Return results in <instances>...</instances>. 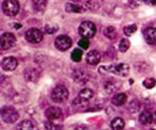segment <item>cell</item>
Listing matches in <instances>:
<instances>
[{"instance_id": "1", "label": "cell", "mask_w": 156, "mask_h": 130, "mask_svg": "<svg viewBox=\"0 0 156 130\" xmlns=\"http://www.w3.org/2000/svg\"><path fill=\"white\" fill-rule=\"evenodd\" d=\"M79 34L83 37V39H91L94 36L96 32V27L92 22H83L79 26Z\"/></svg>"}, {"instance_id": "2", "label": "cell", "mask_w": 156, "mask_h": 130, "mask_svg": "<svg viewBox=\"0 0 156 130\" xmlns=\"http://www.w3.org/2000/svg\"><path fill=\"white\" fill-rule=\"evenodd\" d=\"M51 99L55 102H64L69 98V91L64 85H57L51 91Z\"/></svg>"}, {"instance_id": "3", "label": "cell", "mask_w": 156, "mask_h": 130, "mask_svg": "<svg viewBox=\"0 0 156 130\" xmlns=\"http://www.w3.org/2000/svg\"><path fill=\"white\" fill-rule=\"evenodd\" d=\"M18 117H20V115H18L17 111L12 107H3L1 110V118L5 123H15L18 119Z\"/></svg>"}, {"instance_id": "4", "label": "cell", "mask_w": 156, "mask_h": 130, "mask_svg": "<svg viewBox=\"0 0 156 130\" xmlns=\"http://www.w3.org/2000/svg\"><path fill=\"white\" fill-rule=\"evenodd\" d=\"M2 11L7 16H15L20 11V3L16 0H7L2 2Z\"/></svg>"}, {"instance_id": "5", "label": "cell", "mask_w": 156, "mask_h": 130, "mask_svg": "<svg viewBox=\"0 0 156 130\" xmlns=\"http://www.w3.org/2000/svg\"><path fill=\"white\" fill-rule=\"evenodd\" d=\"M107 70L109 73L117 75L120 77H126L129 74V66L124 63H119V64H112L109 67H107Z\"/></svg>"}, {"instance_id": "6", "label": "cell", "mask_w": 156, "mask_h": 130, "mask_svg": "<svg viewBox=\"0 0 156 130\" xmlns=\"http://www.w3.org/2000/svg\"><path fill=\"white\" fill-rule=\"evenodd\" d=\"M25 37H26V39L29 43L37 44L43 39V33H42L41 30H39L37 28H30L26 31Z\"/></svg>"}, {"instance_id": "7", "label": "cell", "mask_w": 156, "mask_h": 130, "mask_svg": "<svg viewBox=\"0 0 156 130\" xmlns=\"http://www.w3.org/2000/svg\"><path fill=\"white\" fill-rule=\"evenodd\" d=\"M55 46L57 49L61 50V51H65L72 46V39L67 35H59L55 41Z\"/></svg>"}, {"instance_id": "8", "label": "cell", "mask_w": 156, "mask_h": 130, "mask_svg": "<svg viewBox=\"0 0 156 130\" xmlns=\"http://www.w3.org/2000/svg\"><path fill=\"white\" fill-rule=\"evenodd\" d=\"M15 36L14 34L10 32L3 33L1 36V49L2 50H8L11 47H13V45L15 44Z\"/></svg>"}, {"instance_id": "9", "label": "cell", "mask_w": 156, "mask_h": 130, "mask_svg": "<svg viewBox=\"0 0 156 130\" xmlns=\"http://www.w3.org/2000/svg\"><path fill=\"white\" fill-rule=\"evenodd\" d=\"M72 77L76 83H80V84H85L89 80V75L83 70H75L73 72Z\"/></svg>"}, {"instance_id": "10", "label": "cell", "mask_w": 156, "mask_h": 130, "mask_svg": "<svg viewBox=\"0 0 156 130\" xmlns=\"http://www.w3.org/2000/svg\"><path fill=\"white\" fill-rule=\"evenodd\" d=\"M40 76H41V73L37 68H34V67H29L25 70L24 73V77L27 81L29 82H35V81L39 80Z\"/></svg>"}, {"instance_id": "11", "label": "cell", "mask_w": 156, "mask_h": 130, "mask_svg": "<svg viewBox=\"0 0 156 130\" xmlns=\"http://www.w3.org/2000/svg\"><path fill=\"white\" fill-rule=\"evenodd\" d=\"M143 37L150 45H156V28L150 27L143 31Z\"/></svg>"}, {"instance_id": "12", "label": "cell", "mask_w": 156, "mask_h": 130, "mask_svg": "<svg viewBox=\"0 0 156 130\" xmlns=\"http://www.w3.org/2000/svg\"><path fill=\"white\" fill-rule=\"evenodd\" d=\"M65 11L69 13H83V12L87 11L85 1L81 2V5H77L76 2L74 3H66L65 5Z\"/></svg>"}, {"instance_id": "13", "label": "cell", "mask_w": 156, "mask_h": 130, "mask_svg": "<svg viewBox=\"0 0 156 130\" xmlns=\"http://www.w3.org/2000/svg\"><path fill=\"white\" fill-rule=\"evenodd\" d=\"M62 115V111L58 108V107H49L46 109L45 111V116L48 121H54V119H58Z\"/></svg>"}, {"instance_id": "14", "label": "cell", "mask_w": 156, "mask_h": 130, "mask_svg": "<svg viewBox=\"0 0 156 130\" xmlns=\"http://www.w3.org/2000/svg\"><path fill=\"white\" fill-rule=\"evenodd\" d=\"M17 60L13 56H8V58H5L2 60V68L5 70H8V72H11V70H14L16 67H17Z\"/></svg>"}, {"instance_id": "15", "label": "cell", "mask_w": 156, "mask_h": 130, "mask_svg": "<svg viewBox=\"0 0 156 130\" xmlns=\"http://www.w3.org/2000/svg\"><path fill=\"white\" fill-rule=\"evenodd\" d=\"M101 53L98 50H91L87 56V62L90 65H96L101 61Z\"/></svg>"}, {"instance_id": "16", "label": "cell", "mask_w": 156, "mask_h": 130, "mask_svg": "<svg viewBox=\"0 0 156 130\" xmlns=\"http://www.w3.org/2000/svg\"><path fill=\"white\" fill-rule=\"evenodd\" d=\"M139 121L141 125H149L153 121V114L147 110L143 111L139 116Z\"/></svg>"}, {"instance_id": "17", "label": "cell", "mask_w": 156, "mask_h": 130, "mask_svg": "<svg viewBox=\"0 0 156 130\" xmlns=\"http://www.w3.org/2000/svg\"><path fill=\"white\" fill-rule=\"evenodd\" d=\"M89 106V101H85V100L80 99L79 97H77L75 100L73 101V108L76 111H81L87 109V107Z\"/></svg>"}, {"instance_id": "18", "label": "cell", "mask_w": 156, "mask_h": 130, "mask_svg": "<svg viewBox=\"0 0 156 130\" xmlns=\"http://www.w3.org/2000/svg\"><path fill=\"white\" fill-rule=\"evenodd\" d=\"M126 99H127V97H126L125 94L119 93L113 96L112 99H111V102H112L115 106H122V104H124L126 102Z\"/></svg>"}, {"instance_id": "19", "label": "cell", "mask_w": 156, "mask_h": 130, "mask_svg": "<svg viewBox=\"0 0 156 130\" xmlns=\"http://www.w3.org/2000/svg\"><path fill=\"white\" fill-rule=\"evenodd\" d=\"M93 91L90 89H83L80 92H79V95H78V97L80 98V99L85 100V101H89L90 99H92L93 98Z\"/></svg>"}, {"instance_id": "20", "label": "cell", "mask_w": 156, "mask_h": 130, "mask_svg": "<svg viewBox=\"0 0 156 130\" xmlns=\"http://www.w3.org/2000/svg\"><path fill=\"white\" fill-rule=\"evenodd\" d=\"M120 87H121V84L117 83V81H115V79H109V81L107 80L106 84H105V89H106V91L108 92V93H112V92H115L117 89H119Z\"/></svg>"}, {"instance_id": "21", "label": "cell", "mask_w": 156, "mask_h": 130, "mask_svg": "<svg viewBox=\"0 0 156 130\" xmlns=\"http://www.w3.org/2000/svg\"><path fill=\"white\" fill-rule=\"evenodd\" d=\"M17 130H34V123L31 121H23L17 125Z\"/></svg>"}, {"instance_id": "22", "label": "cell", "mask_w": 156, "mask_h": 130, "mask_svg": "<svg viewBox=\"0 0 156 130\" xmlns=\"http://www.w3.org/2000/svg\"><path fill=\"white\" fill-rule=\"evenodd\" d=\"M117 30H115V27H112V26H109V27H107V28H105V30H104V35L107 37V39H115V37H117Z\"/></svg>"}, {"instance_id": "23", "label": "cell", "mask_w": 156, "mask_h": 130, "mask_svg": "<svg viewBox=\"0 0 156 130\" xmlns=\"http://www.w3.org/2000/svg\"><path fill=\"white\" fill-rule=\"evenodd\" d=\"M110 125L112 130H122L124 128V121L120 117H115V119H112Z\"/></svg>"}, {"instance_id": "24", "label": "cell", "mask_w": 156, "mask_h": 130, "mask_svg": "<svg viewBox=\"0 0 156 130\" xmlns=\"http://www.w3.org/2000/svg\"><path fill=\"white\" fill-rule=\"evenodd\" d=\"M45 128L46 130H61L62 129V125L61 124H56L51 121H45Z\"/></svg>"}, {"instance_id": "25", "label": "cell", "mask_w": 156, "mask_h": 130, "mask_svg": "<svg viewBox=\"0 0 156 130\" xmlns=\"http://www.w3.org/2000/svg\"><path fill=\"white\" fill-rule=\"evenodd\" d=\"M130 46V43L127 39H122L119 43V50L121 52H126Z\"/></svg>"}, {"instance_id": "26", "label": "cell", "mask_w": 156, "mask_h": 130, "mask_svg": "<svg viewBox=\"0 0 156 130\" xmlns=\"http://www.w3.org/2000/svg\"><path fill=\"white\" fill-rule=\"evenodd\" d=\"M136 30H137L136 25H130V26L124 27L123 32H124V34H125L126 36H130V35H133L135 32H136Z\"/></svg>"}, {"instance_id": "27", "label": "cell", "mask_w": 156, "mask_h": 130, "mask_svg": "<svg viewBox=\"0 0 156 130\" xmlns=\"http://www.w3.org/2000/svg\"><path fill=\"white\" fill-rule=\"evenodd\" d=\"M72 60L74 62H79L83 58V51L80 49H74V51L72 52Z\"/></svg>"}, {"instance_id": "28", "label": "cell", "mask_w": 156, "mask_h": 130, "mask_svg": "<svg viewBox=\"0 0 156 130\" xmlns=\"http://www.w3.org/2000/svg\"><path fill=\"white\" fill-rule=\"evenodd\" d=\"M140 107H141L140 102H139L138 100L135 99V100H133V101L129 104V107H128V110H129L132 113H135V112H137V111L140 110Z\"/></svg>"}, {"instance_id": "29", "label": "cell", "mask_w": 156, "mask_h": 130, "mask_svg": "<svg viewBox=\"0 0 156 130\" xmlns=\"http://www.w3.org/2000/svg\"><path fill=\"white\" fill-rule=\"evenodd\" d=\"M32 3L34 10H37V11H43V10H45L47 1H33Z\"/></svg>"}, {"instance_id": "30", "label": "cell", "mask_w": 156, "mask_h": 130, "mask_svg": "<svg viewBox=\"0 0 156 130\" xmlns=\"http://www.w3.org/2000/svg\"><path fill=\"white\" fill-rule=\"evenodd\" d=\"M155 84H156V80L154 78H147L143 81V85L147 89H152V87H155Z\"/></svg>"}, {"instance_id": "31", "label": "cell", "mask_w": 156, "mask_h": 130, "mask_svg": "<svg viewBox=\"0 0 156 130\" xmlns=\"http://www.w3.org/2000/svg\"><path fill=\"white\" fill-rule=\"evenodd\" d=\"M58 29H59L58 25H50V24H48V25H46V26H45L46 33H49V34H52V33L57 32V31H58Z\"/></svg>"}, {"instance_id": "32", "label": "cell", "mask_w": 156, "mask_h": 130, "mask_svg": "<svg viewBox=\"0 0 156 130\" xmlns=\"http://www.w3.org/2000/svg\"><path fill=\"white\" fill-rule=\"evenodd\" d=\"M89 39H81L80 41L78 42V46L80 48H83V49H87L88 47H89Z\"/></svg>"}, {"instance_id": "33", "label": "cell", "mask_w": 156, "mask_h": 130, "mask_svg": "<svg viewBox=\"0 0 156 130\" xmlns=\"http://www.w3.org/2000/svg\"><path fill=\"white\" fill-rule=\"evenodd\" d=\"M75 130H90V128L86 125H81V126H78V127L75 128Z\"/></svg>"}, {"instance_id": "34", "label": "cell", "mask_w": 156, "mask_h": 130, "mask_svg": "<svg viewBox=\"0 0 156 130\" xmlns=\"http://www.w3.org/2000/svg\"><path fill=\"white\" fill-rule=\"evenodd\" d=\"M143 2H145V3H149V5H154L156 3V0H144Z\"/></svg>"}, {"instance_id": "35", "label": "cell", "mask_w": 156, "mask_h": 130, "mask_svg": "<svg viewBox=\"0 0 156 130\" xmlns=\"http://www.w3.org/2000/svg\"><path fill=\"white\" fill-rule=\"evenodd\" d=\"M155 117H156V111H155Z\"/></svg>"}, {"instance_id": "36", "label": "cell", "mask_w": 156, "mask_h": 130, "mask_svg": "<svg viewBox=\"0 0 156 130\" xmlns=\"http://www.w3.org/2000/svg\"><path fill=\"white\" fill-rule=\"evenodd\" d=\"M151 130H156V129H151Z\"/></svg>"}]
</instances>
